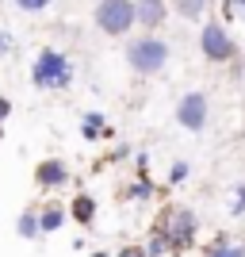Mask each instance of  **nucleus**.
<instances>
[{
    "instance_id": "412c9836",
    "label": "nucleus",
    "mask_w": 245,
    "mask_h": 257,
    "mask_svg": "<svg viewBox=\"0 0 245 257\" xmlns=\"http://www.w3.org/2000/svg\"><path fill=\"white\" fill-rule=\"evenodd\" d=\"M12 46H16V39H12V31H0V58H4V54H8Z\"/></svg>"
},
{
    "instance_id": "5701e85b",
    "label": "nucleus",
    "mask_w": 245,
    "mask_h": 257,
    "mask_svg": "<svg viewBox=\"0 0 245 257\" xmlns=\"http://www.w3.org/2000/svg\"><path fill=\"white\" fill-rule=\"evenodd\" d=\"M92 257H115V253H107V249H96V253H92Z\"/></svg>"
},
{
    "instance_id": "6ab92c4d",
    "label": "nucleus",
    "mask_w": 245,
    "mask_h": 257,
    "mask_svg": "<svg viewBox=\"0 0 245 257\" xmlns=\"http://www.w3.org/2000/svg\"><path fill=\"white\" fill-rule=\"evenodd\" d=\"M54 0H16V8L20 12H46Z\"/></svg>"
},
{
    "instance_id": "7ed1b4c3",
    "label": "nucleus",
    "mask_w": 245,
    "mask_h": 257,
    "mask_svg": "<svg viewBox=\"0 0 245 257\" xmlns=\"http://www.w3.org/2000/svg\"><path fill=\"white\" fill-rule=\"evenodd\" d=\"M69 81H73V62L62 50H54V46L39 50V58L31 65V85L54 92V88H69Z\"/></svg>"
},
{
    "instance_id": "6e6552de",
    "label": "nucleus",
    "mask_w": 245,
    "mask_h": 257,
    "mask_svg": "<svg viewBox=\"0 0 245 257\" xmlns=\"http://www.w3.org/2000/svg\"><path fill=\"white\" fill-rule=\"evenodd\" d=\"M165 20H169V4H165V0H134V23H138V27L157 31Z\"/></svg>"
},
{
    "instance_id": "423d86ee",
    "label": "nucleus",
    "mask_w": 245,
    "mask_h": 257,
    "mask_svg": "<svg viewBox=\"0 0 245 257\" xmlns=\"http://www.w3.org/2000/svg\"><path fill=\"white\" fill-rule=\"evenodd\" d=\"M207 119H211V100L203 92H184L180 104H176V123H180L188 135H203L207 131Z\"/></svg>"
},
{
    "instance_id": "9d476101",
    "label": "nucleus",
    "mask_w": 245,
    "mask_h": 257,
    "mask_svg": "<svg viewBox=\"0 0 245 257\" xmlns=\"http://www.w3.org/2000/svg\"><path fill=\"white\" fill-rule=\"evenodd\" d=\"M81 139H85V142L111 139V123H107L104 111H85V115H81Z\"/></svg>"
},
{
    "instance_id": "a211bd4d",
    "label": "nucleus",
    "mask_w": 245,
    "mask_h": 257,
    "mask_svg": "<svg viewBox=\"0 0 245 257\" xmlns=\"http://www.w3.org/2000/svg\"><path fill=\"white\" fill-rule=\"evenodd\" d=\"M222 16H226V20H245V0H226Z\"/></svg>"
},
{
    "instance_id": "20e7f679",
    "label": "nucleus",
    "mask_w": 245,
    "mask_h": 257,
    "mask_svg": "<svg viewBox=\"0 0 245 257\" xmlns=\"http://www.w3.org/2000/svg\"><path fill=\"white\" fill-rule=\"evenodd\" d=\"M92 23H96L104 35L119 39L134 27V0H96V12H92Z\"/></svg>"
},
{
    "instance_id": "1a4fd4ad",
    "label": "nucleus",
    "mask_w": 245,
    "mask_h": 257,
    "mask_svg": "<svg viewBox=\"0 0 245 257\" xmlns=\"http://www.w3.org/2000/svg\"><path fill=\"white\" fill-rule=\"evenodd\" d=\"M65 211H69V219H73L77 226H92V223H96V215H100V204H96V196L77 192V196H73V204L65 207Z\"/></svg>"
},
{
    "instance_id": "f3484780",
    "label": "nucleus",
    "mask_w": 245,
    "mask_h": 257,
    "mask_svg": "<svg viewBox=\"0 0 245 257\" xmlns=\"http://www.w3.org/2000/svg\"><path fill=\"white\" fill-rule=\"evenodd\" d=\"M230 215H234V219H241V215H245V181L234 188V200H230Z\"/></svg>"
},
{
    "instance_id": "39448f33",
    "label": "nucleus",
    "mask_w": 245,
    "mask_h": 257,
    "mask_svg": "<svg viewBox=\"0 0 245 257\" xmlns=\"http://www.w3.org/2000/svg\"><path fill=\"white\" fill-rule=\"evenodd\" d=\"M199 54L207 58V62H214V65H222V62H234V54H237V46H234V39H230V31H226L218 20H207L199 27Z\"/></svg>"
},
{
    "instance_id": "f257e3e1",
    "label": "nucleus",
    "mask_w": 245,
    "mask_h": 257,
    "mask_svg": "<svg viewBox=\"0 0 245 257\" xmlns=\"http://www.w3.org/2000/svg\"><path fill=\"white\" fill-rule=\"evenodd\" d=\"M199 242V215L192 207H169L161 211L157 226H153V238H149L146 253L161 257V253H188V249Z\"/></svg>"
},
{
    "instance_id": "4be33fe9",
    "label": "nucleus",
    "mask_w": 245,
    "mask_h": 257,
    "mask_svg": "<svg viewBox=\"0 0 245 257\" xmlns=\"http://www.w3.org/2000/svg\"><path fill=\"white\" fill-rule=\"evenodd\" d=\"M12 107H16V104H12L8 96H0V123H8V115H12Z\"/></svg>"
},
{
    "instance_id": "2eb2a0df",
    "label": "nucleus",
    "mask_w": 245,
    "mask_h": 257,
    "mask_svg": "<svg viewBox=\"0 0 245 257\" xmlns=\"http://www.w3.org/2000/svg\"><path fill=\"white\" fill-rule=\"evenodd\" d=\"M130 200H138V204L153 200V184H149V173H138V181L130 184Z\"/></svg>"
},
{
    "instance_id": "9b49d317",
    "label": "nucleus",
    "mask_w": 245,
    "mask_h": 257,
    "mask_svg": "<svg viewBox=\"0 0 245 257\" xmlns=\"http://www.w3.org/2000/svg\"><path fill=\"white\" fill-rule=\"evenodd\" d=\"M65 219H69V211H65L58 200H46V204L39 207V230H43V234H54V230H62Z\"/></svg>"
},
{
    "instance_id": "aec40b11",
    "label": "nucleus",
    "mask_w": 245,
    "mask_h": 257,
    "mask_svg": "<svg viewBox=\"0 0 245 257\" xmlns=\"http://www.w3.org/2000/svg\"><path fill=\"white\" fill-rule=\"evenodd\" d=\"M115 257H149V253H146V246H123Z\"/></svg>"
},
{
    "instance_id": "b1692460",
    "label": "nucleus",
    "mask_w": 245,
    "mask_h": 257,
    "mask_svg": "<svg viewBox=\"0 0 245 257\" xmlns=\"http://www.w3.org/2000/svg\"><path fill=\"white\" fill-rule=\"evenodd\" d=\"M0 142H4V123H0Z\"/></svg>"
},
{
    "instance_id": "ddd939ff",
    "label": "nucleus",
    "mask_w": 245,
    "mask_h": 257,
    "mask_svg": "<svg viewBox=\"0 0 245 257\" xmlns=\"http://www.w3.org/2000/svg\"><path fill=\"white\" fill-rule=\"evenodd\" d=\"M16 234H20L23 242H35V238L43 234V230H39V207L20 211V219H16Z\"/></svg>"
},
{
    "instance_id": "f03ea898",
    "label": "nucleus",
    "mask_w": 245,
    "mask_h": 257,
    "mask_svg": "<svg viewBox=\"0 0 245 257\" xmlns=\"http://www.w3.org/2000/svg\"><path fill=\"white\" fill-rule=\"evenodd\" d=\"M127 65L138 77H153L169 65V43L157 39V35H138L127 43Z\"/></svg>"
},
{
    "instance_id": "0eeeda50",
    "label": "nucleus",
    "mask_w": 245,
    "mask_h": 257,
    "mask_svg": "<svg viewBox=\"0 0 245 257\" xmlns=\"http://www.w3.org/2000/svg\"><path fill=\"white\" fill-rule=\"evenodd\" d=\"M69 165H65L62 158H43L39 165H35V184L43 188V192H58V188H65L69 184Z\"/></svg>"
},
{
    "instance_id": "4468645a",
    "label": "nucleus",
    "mask_w": 245,
    "mask_h": 257,
    "mask_svg": "<svg viewBox=\"0 0 245 257\" xmlns=\"http://www.w3.org/2000/svg\"><path fill=\"white\" fill-rule=\"evenodd\" d=\"M207 8H211V0H172V12L180 20H192V23H199L207 16Z\"/></svg>"
},
{
    "instance_id": "f8f14e48",
    "label": "nucleus",
    "mask_w": 245,
    "mask_h": 257,
    "mask_svg": "<svg viewBox=\"0 0 245 257\" xmlns=\"http://www.w3.org/2000/svg\"><path fill=\"white\" fill-rule=\"evenodd\" d=\"M199 257H245V246H237V242H230L226 234H218L214 242H207V246L199 249Z\"/></svg>"
},
{
    "instance_id": "dca6fc26",
    "label": "nucleus",
    "mask_w": 245,
    "mask_h": 257,
    "mask_svg": "<svg viewBox=\"0 0 245 257\" xmlns=\"http://www.w3.org/2000/svg\"><path fill=\"white\" fill-rule=\"evenodd\" d=\"M188 177H192V165H188V161H176V165L169 169V184H172V188H176V184H184Z\"/></svg>"
}]
</instances>
